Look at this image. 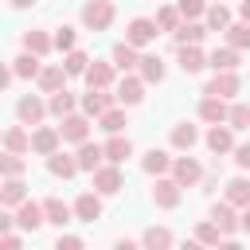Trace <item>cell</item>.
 <instances>
[{
  "label": "cell",
  "instance_id": "cell-1",
  "mask_svg": "<svg viewBox=\"0 0 250 250\" xmlns=\"http://www.w3.org/2000/svg\"><path fill=\"white\" fill-rule=\"evenodd\" d=\"M82 23H86L90 31H105V27L113 23V4H109V0H86V4H82Z\"/></svg>",
  "mask_w": 250,
  "mask_h": 250
},
{
  "label": "cell",
  "instance_id": "cell-2",
  "mask_svg": "<svg viewBox=\"0 0 250 250\" xmlns=\"http://www.w3.org/2000/svg\"><path fill=\"white\" fill-rule=\"evenodd\" d=\"M238 90H242L238 70H215V78L203 86V94H207V98H223V102H227V98H234Z\"/></svg>",
  "mask_w": 250,
  "mask_h": 250
},
{
  "label": "cell",
  "instance_id": "cell-3",
  "mask_svg": "<svg viewBox=\"0 0 250 250\" xmlns=\"http://www.w3.org/2000/svg\"><path fill=\"white\" fill-rule=\"evenodd\" d=\"M59 133H62V141H74V145L90 141V117L86 113H70V117H62Z\"/></svg>",
  "mask_w": 250,
  "mask_h": 250
},
{
  "label": "cell",
  "instance_id": "cell-4",
  "mask_svg": "<svg viewBox=\"0 0 250 250\" xmlns=\"http://www.w3.org/2000/svg\"><path fill=\"white\" fill-rule=\"evenodd\" d=\"M59 141H62V133H59V129L39 125V129L31 133V152H39V156H55V152H59Z\"/></svg>",
  "mask_w": 250,
  "mask_h": 250
},
{
  "label": "cell",
  "instance_id": "cell-5",
  "mask_svg": "<svg viewBox=\"0 0 250 250\" xmlns=\"http://www.w3.org/2000/svg\"><path fill=\"white\" fill-rule=\"evenodd\" d=\"M121 188H125V180H121V168H117V164L94 172V191H98V195H117Z\"/></svg>",
  "mask_w": 250,
  "mask_h": 250
},
{
  "label": "cell",
  "instance_id": "cell-6",
  "mask_svg": "<svg viewBox=\"0 0 250 250\" xmlns=\"http://www.w3.org/2000/svg\"><path fill=\"white\" fill-rule=\"evenodd\" d=\"M156 20H145V16H137L133 23H129V31H125V43H133V47H145V43H152L156 39Z\"/></svg>",
  "mask_w": 250,
  "mask_h": 250
},
{
  "label": "cell",
  "instance_id": "cell-7",
  "mask_svg": "<svg viewBox=\"0 0 250 250\" xmlns=\"http://www.w3.org/2000/svg\"><path fill=\"white\" fill-rule=\"evenodd\" d=\"M113 98H117V94L86 90V94H82V113H86V117H102V113H109V109H113Z\"/></svg>",
  "mask_w": 250,
  "mask_h": 250
},
{
  "label": "cell",
  "instance_id": "cell-8",
  "mask_svg": "<svg viewBox=\"0 0 250 250\" xmlns=\"http://www.w3.org/2000/svg\"><path fill=\"white\" fill-rule=\"evenodd\" d=\"M39 223H47V211H43V203H35V199H23V203H20V211H16V227H20V230H35Z\"/></svg>",
  "mask_w": 250,
  "mask_h": 250
},
{
  "label": "cell",
  "instance_id": "cell-9",
  "mask_svg": "<svg viewBox=\"0 0 250 250\" xmlns=\"http://www.w3.org/2000/svg\"><path fill=\"white\" fill-rule=\"evenodd\" d=\"M172 180H180V188H191V184H199V180H203V168H199V160H191V156H180V160L172 164Z\"/></svg>",
  "mask_w": 250,
  "mask_h": 250
},
{
  "label": "cell",
  "instance_id": "cell-10",
  "mask_svg": "<svg viewBox=\"0 0 250 250\" xmlns=\"http://www.w3.org/2000/svg\"><path fill=\"white\" fill-rule=\"evenodd\" d=\"M113 94H117V102H121V105H137V102L145 98V78H133V74H129V78H121V82H117V90H113Z\"/></svg>",
  "mask_w": 250,
  "mask_h": 250
},
{
  "label": "cell",
  "instance_id": "cell-11",
  "mask_svg": "<svg viewBox=\"0 0 250 250\" xmlns=\"http://www.w3.org/2000/svg\"><path fill=\"white\" fill-rule=\"evenodd\" d=\"M16 113H20V121H23V125H39V121H43V113H47V105H43L35 94H27V98H20V102H16Z\"/></svg>",
  "mask_w": 250,
  "mask_h": 250
},
{
  "label": "cell",
  "instance_id": "cell-12",
  "mask_svg": "<svg viewBox=\"0 0 250 250\" xmlns=\"http://www.w3.org/2000/svg\"><path fill=\"white\" fill-rule=\"evenodd\" d=\"M102 156H105V145H90V141H82L74 160H78L82 172H98V168H102Z\"/></svg>",
  "mask_w": 250,
  "mask_h": 250
},
{
  "label": "cell",
  "instance_id": "cell-13",
  "mask_svg": "<svg viewBox=\"0 0 250 250\" xmlns=\"http://www.w3.org/2000/svg\"><path fill=\"white\" fill-rule=\"evenodd\" d=\"M74 215H78L82 223L102 219V199H98V191H82V195L74 199Z\"/></svg>",
  "mask_w": 250,
  "mask_h": 250
},
{
  "label": "cell",
  "instance_id": "cell-14",
  "mask_svg": "<svg viewBox=\"0 0 250 250\" xmlns=\"http://www.w3.org/2000/svg\"><path fill=\"white\" fill-rule=\"evenodd\" d=\"M211 219L219 223L223 234H234V230L242 227V215H234V203H215V207H211Z\"/></svg>",
  "mask_w": 250,
  "mask_h": 250
},
{
  "label": "cell",
  "instance_id": "cell-15",
  "mask_svg": "<svg viewBox=\"0 0 250 250\" xmlns=\"http://www.w3.org/2000/svg\"><path fill=\"white\" fill-rule=\"evenodd\" d=\"M203 35H207V23H195V20H184V23L176 27V43H180V47H199Z\"/></svg>",
  "mask_w": 250,
  "mask_h": 250
},
{
  "label": "cell",
  "instance_id": "cell-16",
  "mask_svg": "<svg viewBox=\"0 0 250 250\" xmlns=\"http://www.w3.org/2000/svg\"><path fill=\"white\" fill-rule=\"evenodd\" d=\"M238 62H242V51H234V47H215L207 59L211 70H238Z\"/></svg>",
  "mask_w": 250,
  "mask_h": 250
},
{
  "label": "cell",
  "instance_id": "cell-17",
  "mask_svg": "<svg viewBox=\"0 0 250 250\" xmlns=\"http://www.w3.org/2000/svg\"><path fill=\"white\" fill-rule=\"evenodd\" d=\"M62 82H66V66H62V62H59V66H43V70H39V90L59 94V90H66Z\"/></svg>",
  "mask_w": 250,
  "mask_h": 250
},
{
  "label": "cell",
  "instance_id": "cell-18",
  "mask_svg": "<svg viewBox=\"0 0 250 250\" xmlns=\"http://www.w3.org/2000/svg\"><path fill=\"white\" fill-rule=\"evenodd\" d=\"M199 117L211 121V125H223V121L230 117V109H227L223 98H203V102H199Z\"/></svg>",
  "mask_w": 250,
  "mask_h": 250
},
{
  "label": "cell",
  "instance_id": "cell-19",
  "mask_svg": "<svg viewBox=\"0 0 250 250\" xmlns=\"http://www.w3.org/2000/svg\"><path fill=\"white\" fill-rule=\"evenodd\" d=\"M172 164H176V160H172L164 148H148V152H145V160H141V168H145L148 176H164Z\"/></svg>",
  "mask_w": 250,
  "mask_h": 250
},
{
  "label": "cell",
  "instance_id": "cell-20",
  "mask_svg": "<svg viewBox=\"0 0 250 250\" xmlns=\"http://www.w3.org/2000/svg\"><path fill=\"white\" fill-rule=\"evenodd\" d=\"M152 199H156V207H176L180 203V180H156Z\"/></svg>",
  "mask_w": 250,
  "mask_h": 250
},
{
  "label": "cell",
  "instance_id": "cell-21",
  "mask_svg": "<svg viewBox=\"0 0 250 250\" xmlns=\"http://www.w3.org/2000/svg\"><path fill=\"white\" fill-rule=\"evenodd\" d=\"M43 211H47V223H55L59 230L70 223V215H74V207H66L59 195H51V199H43Z\"/></svg>",
  "mask_w": 250,
  "mask_h": 250
},
{
  "label": "cell",
  "instance_id": "cell-22",
  "mask_svg": "<svg viewBox=\"0 0 250 250\" xmlns=\"http://www.w3.org/2000/svg\"><path fill=\"white\" fill-rule=\"evenodd\" d=\"M86 82H90V90H109V82H113V62H90Z\"/></svg>",
  "mask_w": 250,
  "mask_h": 250
},
{
  "label": "cell",
  "instance_id": "cell-23",
  "mask_svg": "<svg viewBox=\"0 0 250 250\" xmlns=\"http://www.w3.org/2000/svg\"><path fill=\"white\" fill-rule=\"evenodd\" d=\"M207 148H211L215 156L230 152V148H234V137H230V129H227V125H211V133H207Z\"/></svg>",
  "mask_w": 250,
  "mask_h": 250
},
{
  "label": "cell",
  "instance_id": "cell-24",
  "mask_svg": "<svg viewBox=\"0 0 250 250\" xmlns=\"http://www.w3.org/2000/svg\"><path fill=\"white\" fill-rule=\"evenodd\" d=\"M47 172L51 176H62V180H70L74 172H82L78 168V160L74 156H66V152H55V156H47Z\"/></svg>",
  "mask_w": 250,
  "mask_h": 250
},
{
  "label": "cell",
  "instance_id": "cell-25",
  "mask_svg": "<svg viewBox=\"0 0 250 250\" xmlns=\"http://www.w3.org/2000/svg\"><path fill=\"white\" fill-rule=\"evenodd\" d=\"M39 55H31V51H23L20 59H12V74L16 78H39Z\"/></svg>",
  "mask_w": 250,
  "mask_h": 250
},
{
  "label": "cell",
  "instance_id": "cell-26",
  "mask_svg": "<svg viewBox=\"0 0 250 250\" xmlns=\"http://www.w3.org/2000/svg\"><path fill=\"white\" fill-rule=\"evenodd\" d=\"M125 156H133V141H129V137H121V133H113V137L105 141V160L121 164Z\"/></svg>",
  "mask_w": 250,
  "mask_h": 250
},
{
  "label": "cell",
  "instance_id": "cell-27",
  "mask_svg": "<svg viewBox=\"0 0 250 250\" xmlns=\"http://www.w3.org/2000/svg\"><path fill=\"white\" fill-rule=\"evenodd\" d=\"M145 250H172V230L168 227H148L145 238H141Z\"/></svg>",
  "mask_w": 250,
  "mask_h": 250
},
{
  "label": "cell",
  "instance_id": "cell-28",
  "mask_svg": "<svg viewBox=\"0 0 250 250\" xmlns=\"http://www.w3.org/2000/svg\"><path fill=\"white\" fill-rule=\"evenodd\" d=\"M203 66H207V59H203L199 47H180V70L184 74H199Z\"/></svg>",
  "mask_w": 250,
  "mask_h": 250
},
{
  "label": "cell",
  "instance_id": "cell-29",
  "mask_svg": "<svg viewBox=\"0 0 250 250\" xmlns=\"http://www.w3.org/2000/svg\"><path fill=\"white\" fill-rule=\"evenodd\" d=\"M0 199H4V207H20V203L27 199V191H23V180H20V176H8V180H4V191H0Z\"/></svg>",
  "mask_w": 250,
  "mask_h": 250
},
{
  "label": "cell",
  "instance_id": "cell-30",
  "mask_svg": "<svg viewBox=\"0 0 250 250\" xmlns=\"http://www.w3.org/2000/svg\"><path fill=\"white\" fill-rule=\"evenodd\" d=\"M227 203H234V207H250V180L234 176V180L227 184Z\"/></svg>",
  "mask_w": 250,
  "mask_h": 250
},
{
  "label": "cell",
  "instance_id": "cell-31",
  "mask_svg": "<svg viewBox=\"0 0 250 250\" xmlns=\"http://www.w3.org/2000/svg\"><path fill=\"white\" fill-rule=\"evenodd\" d=\"M113 66H117V70H133V66H141L137 47H133V43H117V47H113Z\"/></svg>",
  "mask_w": 250,
  "mask_h": 250
},
{
  "label": "cell",
  "instance_id": "cell-32",
  "mask_svg": "<svg viewBox=\"0 0 250 250\" xmlns=\"http://www.w3.org/2000/svg\"><path fill=\"white\" fill-rule=\"evenodd\" d=\"M51 47H55V39L47 31H27L23 35V51H31V55H47Z\"/></svg>",
  "mask_w": 250,
  "mask_h": 250
},
{
  "label": "cell",
  "instance_id": "cell-33",
  "mask_svg": "<svg viewBox=\"0 0 250 250\" xmlns=\"http://www.w3.org/2000/svg\"><path fill=\"white\" fill-rule=\"evenodd\" d=\"M141 78H145V82H164V62H160V55H141Z\"/></svg>",
  "mask_w": 250,
  "mask_h": 250
},
{
  "label": "cell",
  "instance_id": "cell-34",
  "mask_svg": "<svg viewBox=\"0 0 250 250\" xmlns=\"http://www.w3.org/2000/svg\"><path fill=\"white\" fill-rule=\"evenodd\" d=\"M47 109H51L55 117H70V113H74V94H70V90H59V94H51Z\"/></svg>",
  "mask_w": 250,
  "mask_h": 250
},
{
  "label": "cell",
  "instance_id": "cell-35",
  "mask_svg": "<svg viewBox=\"0 0 250 250\" xmlns=\"http://www.w3.org/2000/svg\"><path fill=\"white\" fill-rule=\"evenodd\" d=\"M227 43L234 51H250V23H230L227 27Z\"/></svg>",
  "mask_w": 250,
  "mask_h": 250
},
{
  "label": "cell",
  "instance_id": "cell-36",
  "mask_svg": "<svg viewBox=\"0 0 250 250\" xmlns=\"http://www.w3.org/2000/svg\"><path fill=\"white\" fill-rule=\"evenodd\" d=\"M230 27V12L223 4H211L207 8V31H227Z\"/></svg>",
  "mask_w": 250,
  "mask_h": 250
},
{
  "label": "cell",
  "instance_id": "cell-37",
  "mask_svg": "<svg viewBox=\"0 0 250 250\" xmlns=\"http://www.w3.org/2000/svg\"><path fill=\"white\" fill-rule=\"evenodd\" d=\"M195 141H199V129H195V125H188V121H184V125H176V129H172V145H176V148H191Z\"/></svg>",
  "mask_w": 250,
  "mask_h": 250
},
{
  "label": "cell",
  "instance_id": "cell-38",
  "mask_svg": "<svg viewBox=\"0 0 250 250\" xmlns=\"http://www.w3.org/2000/svg\"><path fill=\"white\" fill-rule=\"evenodd\" d=\"M4 145H8V152H31V137H27L20 125L4 133Z\"/></svg>",
  "mask_w": 250,
  "mask_h": 250
},
{
  "label": "cell",
  "instance_id": "cell-39",
  "mask_svg": "<svg viewBox=\"0 0 250 250\" xmlns=\"http://www.w3.org/2000/svg\"><path fill=\"white\" fill-rule=\"evenodd\" d=\"M180 20H184L180 8H160V12H156V27H160V31H176Z\"/></svg>",
  "mask_w": 250,
  "mask_h": 250
},
{
  "label": "cell",
  "instance_id": "cell-40",
  "mask_svg": "<svg viewBox=\"0 0 250 250\" xmlns=\"http://www.w3.org/2000/svg\"><path fill=\"white\" fill-rule=\"evenodd\" d=\"M62 66H66V74H86V70H90V59H86L82 51H66Z\"/></svg>",
  "mask_w": 250,
  "mask_h": 250
},
{
  "label": "cell",
  "instance_id": "cell-41",
  "mask_svg": "<svg viewBox=\"0 0 250 250\" xmlns=\"http://www.w3.org/2000/svg\"><path fill=\"white\" fill-rule=\"evenodd\" d=\"M98 121H102V129H105V133H109V137H113V133H121V129H125V125H129V121H125V113H121V109H109V113H102V117H98Z\"/></svg>",
  "mask_w": 250,
  "mask_h": 250
},
{
  "label": "cell",
  "instance_id": "cell-42",
  "mask_svg": "<svg viewBox=\"0 0 250 250\" xmlns=\"http://www.w3.org/2000/svg\"><path fill=\"white\" fill-rule=\"evenodd\" d=\"M219 234H223V230H219V223H215V219H211V223H199V227H195V238H199L203 246H219Z\"/></svg>",
  "mask_w": 250,
  "mask_h": 250
},
{
  "label": "cell",
  "instance_id": "cell-43",
  "mask_svg": "<svg viewBox=\"0 0 250 250\" xmlns=\"http://www.w3.org/2000/svg\"><path fill=\"white\" fill-rule=\"evenodd\" d=\"M227 121H230V129H246V125H250V105L234 102V105H230V117H227Z\"/></svg>",
  "mask_w": 250,
  "mask_h": 250
},
{
  "label": "cell",
  "instance_id": "cell-44",
  "mask_svg": "<svg viewBox=\"0 0 250 250\" xmlns=\"http://www.w3.org/2000/svg\"><path fill=\"white\" fill-rule=\"evenodd\" d=\"M0 172H4V176H20V172H23V160H20V152H8V156H0Z\"/></svg>",
  "mask_w": 250,
  "mask_h": 250
},
{
  "label": "cell",
  "instance_id": "cell-45",
  "mask_svg": "<svg viewBox=\"0 0 250 250\" xmlns=\"http://www.w3.org/2000/svg\"><path fill=\"white\" fill-rule=\"evenodd\" d=\"M176 8H180V16H184V20H195V16H203V12H207V4H203V0H180Z\"/></svg>",
  "mask_w": 250,
  "mask_h": 250
},
{
  "label": "cell",
  "instance_id": "cell-46",
  "mask_svg": "<svg viewBox=\"0 0 250 250\" xmlns=\"http://www.w3.org/2000/svg\"><path fill=\"white\" fill-rule=\"evenodd\" d=\"M55 47H59V51H74V27L62 23V27L55 31Z\"/></svg>",
  "mask_w": 250,
  "mask_h": 250
},
{
  "label": "cell",
  "instance_id": "cell-47",
  "mask_svg": "<svg viewBox=\"0 0 250 250\" xmlns=\"http://www.w3.org/2000/svg\"><path fill=\"white\" fill-rule=\"evenodd\" d=\"M51 250H86V242H82L78 234H59V242H55Z\"/></svg>",
  "mask_w": 250,
  "mask_h": 250
},
{
  "label": "cell",
  "instance_id": "cell-48",
  "mask_svg": "<svg viewBox=\"0 0 250 250\" xmlns=\"http://www.w3.org/2000/svg\"><path fill=\"white\" fill-rule=\"evenodd\" d=\"M234 164L238 168H250V145H238L234 148Z\"/></svg>",
  "mask_w": 250,
  "mask_h": 250
},
{
  "label": "cell",
  "instance_id": "cell-49",
  "mask_svg": "<svg viewBox=\"0 0 250 250\" xmlns=\"http://www.w3.org/2000/svg\"><path fill=\"white\" fill-rule=\"evenodd\" d=\"M0 250H23V246H20V238H16V234H4V242H0Z\"/></svg>",
  "mask_w": 250,
  "mask_h": 250
},
{
  "label": "cell",
  "instance_id": "cell-50",
  "mask_svg": "<svg viewBox=\"0 0 250 250\" xmlns=\"http://www.w3.org/2000/svg\"><path fill=\"white\" fill-rule=\"evenodd\" d=\"M12 227H16V215H0V230L12 234Z\"/></svg>",
  "mask_w": 250,
  "mask_h": 250
},
{
  "label": "cell",
  "instance_id": "cell-51",
  "mask_svg": "<svg viewBox=\"0 0 250 250\" xmlns=\"http://www.w3.org/2000/svg\"><path fill=\"white\" fill-rule=\"evenodd\" d=\"M113 250H141V246H137V242H129V238H117V242H113Z\"/></svg>",
  "mask_w": 250,
  "mask_h": 250
},
{
  "label": "cell",
  "instance_id": "cell-52",
  "mask_svg": "<svg viewBox=\"0 0 250 250\" xmlns=\"http://www.w3.org/2000/svg\"><path fill=\"white\" fill-rule=\"evenodd\" d=\"M238 16H242V23H250V0H242V4H238Z\"/></svg>",
  "mask_w": 250,
  "mask_h": 250
},
{
  "label": "cell",
  "instance_id": "cell-53",
  "mask_svg": "<svg viewBox=\"0 0 250 250\" xmlns=\"http://www.w3.org/2000/svg\"><path fill=\"white\" fill-rule=\"evenodd\" d=\"M215 250H242V246H238V242H234V238H227V242H219V246H215Z\"/></svg>",
  "mask_w": 250,
  "mask_h": 250
},
{
  "label": "cell",
  "instance_id": "cell-54",
  "mask_svg": "<svg viewBox=\"0 0 250 250\" xmlns=\"http://www.w3.org/2000/svg\"><path fill=\"white\" fill-rule=\"evenodd\" d=\"M180 250H207V246H203V242L195 238V242H180Z\"/></svg>",
  "mask_w": 250,
  "mask_h": 250
},
{
  "label": "cell",
  "instance_id": "cell-55",
  "mask_svg": "<svg viewBox=\"0 0 250 250\" xmlns=\"http://www.w3.org/2000/svg\"><path fill=\"white\" fill-rule=\"evenodd\" d=\"M8 4H12V8H31L35 0H8Z\"/></svg>",
  "mask_w": 250,
  "mask_h": 250
},
{
  "label": "cell",
  "instance_id": "cell-56",
  "mask_svg": "<svg viewBox=\"0 0 250 250\" xmlns=\"http://www.w3.org/2000/svg\"><path fill=\"white\" fill-rule=\"evenodd\" d=\"M242 230H250V207L242 211Z\"/></svg>",
  "mask_w": 250,
  "mask_h": 250
}]
</instances>
